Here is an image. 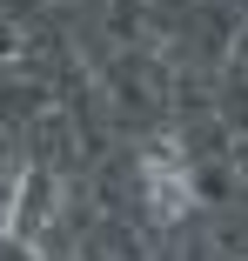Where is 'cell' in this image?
I'll list each match as a JSON object with an SVG mask.
<instances>
[{
    "mask_svg": "<svg viewBox=\"0 0 248 261\" xmlns=\"http://www.w3.org/2000/svg\"><path fill=\"white\" fill-rule=\"evenodd\" d=\"M147 207H155L161 221H175V215H188V168L181 161H168V154H147Z\"/></svg>",
    "mask_w": 248,
    "mask_h": 261,
    "instance_id": "cell-1",
    "label": "cell"
}]
</instances>
